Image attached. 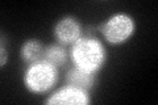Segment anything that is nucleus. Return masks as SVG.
<instances>
[{
  "mask_svg": "<svg viewBox=\"0 0 158 105\" xmlns=\"http://www.w3.org/2000/svg\"><path fill=\"white\" fill-rule=\"evenodd\" d=\"M21 57L29 64L42 62L45 57V49L41 45V42L37 39H31L27 41L21 47Z\"/></svg>",
  "mask_w": 158,
  "mask_h": 105,
  "instance_id": "7",
  "label": "nucleus"
},
{
  "mask_svg": "<svg viewBox=\"0 0 158 105\" xmlns=\"http://www.w3.org/2000/svg\"><path fill=\"white\" fill-rule=\"evenodd\" d=\"M103 36L111 45L125 42L135 32V21L125 13H117L100 26Z\"/></svg>",
  "mask_w": 158,
  "mask_h": 105,
  "instance_id": "3",
  "label": "nucleus"
},
{
  "mask_svg": "<svg viewBox=\"0 0 158 105\" xmlns=\"http://www.w3.org/2000/svg\"><path fill=\"white\" fill-rule=\"evenodd\" d=\"M7 62V53L4 51V46H2V64H6Z\"/></svg>",
  "mask_w": 158,
  "mask_h": 105,
  "instance_id": "9",
  "label": "nucleus"
},
{
  "mask_svg": "<svg viewBox=\"0 0 158 105\" xmlns=\"http://www.w3.org/2000/svg\"><path fill=\"white\" fill-rule=\"evenodd\" d=\"M58 74L57 68L49 64L48 62H37L29 64L28 70L25 71V86L29 91L42 93L49 91L57 82Z\"/></svg>",
  "mask_w": 158,
  "mask_h": 105,
  "instance_id": "2",
  "label": "nucleus"
},
{
  "mask_svg": "<svg viewBox=\"0 0 158 105\" xmlns=\"http://www.w3.org/2000/svg\"><path fill=\"white\" fill-rule=\"evenodd\" d=\"M88 103H90V97L87 91L69 84L58 89L56 93L52 95L50 99L46 100V104L52 105H87Z\"/></svg>",
  "mask_w": 158,
  "mask_h": 105,
  "instance_id": "4",
  "label": "nucleus"
},
{
  "mask_svg": "<svg viewBox=\"0 0 158 105\" xmlns=\"http://www.w3.org/2000/svg\"><path fill=\"white\" fill-rule=\"evenodd\" d=\"M67 51L61 45H50L48 49H45V57L44 61L48 62L49 64H52L56 68L62 67L67 63Z\"/></svg>",
  "mask_w": 158,
  "mask_h": 105,
  "instance_id": "8",
  "label": "nucleus"
},
{
  "mask_svg": "<svg viewBox=\"0 0 158 105\" xmlns=\"http://www.w3.org/2000/svg\"><path fill=\"white\" fill-rule=\"evenodd\" d=\"M71 61L74 62V66L79 68L96 72L106 62L104 46L95 38L81 37L73 45Z\"/></svg>",
  "mask_w": 158,
  "mask_h": 105,
  "instance_id": "1",
  "label": "nucleus"
},
{
  "mask_svg": "<svg viewBox=\"0 0 158 105\" xmlns=\"http://www.w3.org/2000/svg\"><path fill=\"white\" fill-rule=\"evenodd\" d=\"M66 82L69 86L81 88L83 91H88L95 84V72L74 66L66 74Z\"/></svg>",
  "mask_w": 158,
  "mask_h": 105,
  "instance_id": "6",
  "label": "nucleus"
},
{
  "mask_svg": "<svg viewBox=\"0 0 158 105\" xmlns=\"http://www.w3.org/2000/svg\"><path fill=\"white\" fill-rule=\"evenodd\" d=\"M56 38L62 45H74L82 34L81 25L73 17H63L57 22L54 28Z\"/></svg>",
  "mask_w": 158,
  "mask_h": 105,
  "instance_id": "5",
  "label": "nucleus"
}]
</instances>
